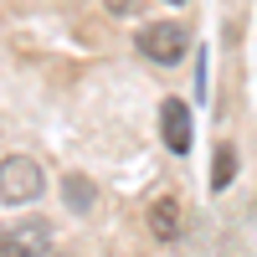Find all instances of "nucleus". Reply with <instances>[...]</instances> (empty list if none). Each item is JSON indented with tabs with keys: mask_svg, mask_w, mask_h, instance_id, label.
I'll use <instances>...</instances> for the list:
<instances>
[{
	"mask_svg": "<svg viewBox=\"0 0 257 257\" xmlns=\"http://www.w3.org/2000/svg\"><path fill=\"white\" fill-rule=\"evenodd\" d=\"M41 190H47V175H41V165L31 155H6L0 160V201L6 206H26Z\"/></svg>",
	"mask_w": 257,
	"mask_h": 257,
	"instance_id": "f257e3e1",
	"label": "nucleus"
},
{
	"mask_svg": "<svg viewBox=\"0 0 257 257\" xmlns=\"http://www.w3.org/2000/svg\"><path fill=\"white\" fill-rule=\"evenodd\" d=\"M52 247V221L47 216H26V221H11L0 231V257H41Z\"/></svg>",
	"mask_w": 257,
	"mask_h": 257,
	"instance_id": "7ed1b4c3",
	"label": "nucleus"
},
{
	"mask_svg": "<svg viewBox=\"0 0 257 257\" xmlns=\"http://www.w3.org/2000/svg\"><path fill=\"white\" fill-rule=\"evenodd\" d=\"M108 6V16H134V0H103Z\"/></svg>",
	"mask_w": 257,
	"mask_h": 257,
	"instance_id": "6e6552de",
	"label": "nucleus"
},
{
	"mask_svg": "<svg viewBox=\"0 0 257 257\" xmlns=\"http://www.w3.org/2000/svg\"><path fill=\"white\" fill-rule=\"evenodd\" d=\"M231 175H237V149L221 144L216 155H211V190H226V185H231Z\"/></svg>",
	"mask_w": 257,
	"mask_h": 257,
	"instance_id": "423d86ee",
	"label": "nucleus"
},
{
	"mask_svg": "<svg viewBox=\"0 0 257 257\" xmlns=\"http://www.w3.org/2000/svg\"><path fill=\"white\" fill-rule=\"evenodd\" d=\"M134 47L149 62H160V67H175L185 57V47H190V36H185V26H175V21H149V26H139Z\"/></svg>",
	"mask_w": 257,
	"mask_h": 257,
	"instance_id": "f03ea898",
	"label": "nucleus"
},
{
	"mask_svg": "<svg viewBox=\"0 0 257 257\" xmlns=\"http://www.w3.org/2000/svg\"><path fill=\"white\" fill-rule=\"evenodd\" d=\"M160 134H165V144L175 149V155L190 149V108H185L180 98H165V108H160Z\"/></svg>",
	"mask_w": 257,
	"mask_h": 257,
	"instance_id": "20e7f679",
	"label": "nucleus"
},
{
	"mask_svg": "<svg viewBox=\"0 0 257 257\" xmlns=\"http://www.w3.org/2000/svg\"><path fill=\"white\" fill-rule=\"evenodd\" d=\"M62 196H67L72 211H93V180L88 175H67L62 180Z\"/></svg>",
	"mask_w": 257,
	"mask_h": 257,
	"instance_id": "0eeeda50",
	"label": "nucleus"
},
{
	"mask_svg": "<svg viewBox=\"0 0 257 257\" xmlns=\"http://www.w3.org/2000/svg\"><path fill=\"white\" fill-rule=\"evenodd\" d=\"M165 6H185V0H165Z\"/></svg>",
	"mask_w": 257,
	"mask_h": 257,
	"instance_id": "1a4fd4ad",
	"label": "nucleus"
},
{
	"mask_svg": "<svg viewBox=\"0 0 257 257\" xmlns=\"http://www.w3.org/2000/svg\"><path fill=\"white\" fill-rule=\"evenodd\" d=\"M149 231H155L160 242H175L180 237V201L175 196H160L155 206H149Z\"/></svg>",
	"mask_w": 257,
	"mask_h": 257,
	"instance_id": "39448f33",
	"label": "nucleus"
}]
</instances>
